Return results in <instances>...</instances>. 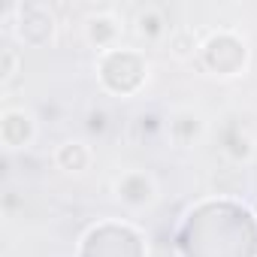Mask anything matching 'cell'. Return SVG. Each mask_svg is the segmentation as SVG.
Masks as SVG:
<instances>
[{
	"label": "cell",
	"instance_id": "cell-1",
	"mask_svg": "<svg viewBox=\"0 0 257 257\" xmlns=\"http://www.w3.org/2000/svg\"><path fill=\"white\" fill-rule=\"evenodd\" d=\"M37 137L34 115L25 109H7L0 115V140L7 149H28Z\"/></svg>",
	"mask_w": 257,
	"mask_h": 257
},
{
	"label": "cell",
	"instance_id": "cell-2",
	"mask_svg": "<svg viewBox=\"0 0 257 257\" xmlns=\"http://www.w3.org/2000/svg\"><path fill=\"white\" fill-rule=\"evenodd\" d=\"M115 197L124 206H134V209L149 206L155 200V182L146 173H124L118 179V185H115Z\"/></svg>",
	"mask_w": 257,
	"mask_h": 257
},
{
	"label": "cell",
	"instance_id": "cell-3",
	"mask_svg": "<svg viewBox=\"0 0 257 257\" xmlns=\"http://www.w3.org/2000/svg\"><path fill=\"white\" fill-rule=\"evenodd\" d=\"M85 37H88V43H91L94 49L112 52V49H118L115 40L121 37V22H118L112 13H97V16L88 19V25H85Z\"/></svg>",
	"mask_w": 257,
	"mask_h": 257
},
{
	"label": "cell",
	"instance_id": "cell-4",
	"mask_svg": "<svg viewBox=\"0 0 257 257\" xmlns=\"http://www.w3.org/2000/svg\"><path fill=\"white\" fill-rule=\"evenodd\" d=\"M91 161H94V152H91V146L82 143V140H67V143H61L58 152H55V164H58L64 173H85V170L91 167Z\"/></svg>",
	"mask_w": 257,
	"mask_h": 257
},
{
	"label": "cell",
	"instance_id": "cell-5",
	"mask_svg": "<svg viewBox=\"0 0 257 257\" xmlns=\"http://www.w3.org/2000/svg\"><path fill=\"white\" fill-rule=\"evenodd\" d=\"M134 25H137V34L146 37V40H161V37L167 34V19H164V13H161L158 7H146V10H140Z\"/></svg>",
	"mask_w": 257,
	"mask_h": 257
},
{
	"label": "cell",
	"instance_id": "cell-6",
	"mask_svg": "<svg viewBox=\"0 0 257 257\" xmlns=\"http://www.w3.org/2000/svg\"><path fill=\"white\" fill-rule=\"evenodd\" d=\"M19 70V52L16 49H4V67H0V79L10 82Z\"/></svg>",
	"mask_w": 257,
	"mask_h": 257
}]
</instances>
